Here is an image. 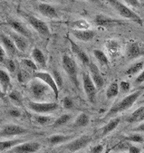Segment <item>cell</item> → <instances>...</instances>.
<instances>
[{"label":"cell","mask_w":144,"mask_h":153,"mask_svg":"<svg viewBox=\"0 0 144 153\" xmlns=\"http://www.w3.org/2000/svg\"><path fill=\"white\" fill-rule=\"evenodd\" d=\"M140 95H141V91H134V93L127 95L126 97L122 99L119 102L114 104L110 109V111L107 112V115L105 118H109V117H111L115 114H118L120 112L127 111L136 102V101L139 99V97Z\"/></svg>","instance_id":"6da1fadb"},{"label":"cell","mask_w":144,"mask_h":153,"mask_svg":"<svg viewBox=\"0 0 144 153\" xmlns=\"http://www.w3.org/2000/svg\"><path fill=\"white\" fill-rule=\"evenodd\" d=\"M109 3L111 5V7L116 10L120 16H122L124 18L130 19L133 22H135L136 24L142 25L143 22L141 17L136 14L133 10H131L130 7H128L125 4H123L122 1H117V0H111L109 1Z\"/></svg>","instance_id":"7a4b0ae2"},{"label":"cell","mask_w":144,"mask_h":153,"mask_svg":"<svg viewBox=\"0 0 144 153\" xmlns=\"http://www.w3.org/2000/svg\"><path fill=\"white\" fill-rule=\"evenodd\" d=\"M50 88L41 82L40 80H36L30 82L29 84V91L34 100H36L37 102H42V101H45V98L48 96Z\"/></svg>","instance_id":"3957f363"},{"label":"cell","mask_w":144,"mask_h":153,"mask_svg":"<svg viewBox=\"0 0 144 153\" xmlns=\"http://www.w3.org/2000/svg\"><path fill=\"white\" fill-rule=\"evenodd\" d=\"M62 65L67 75L70 77L71 81L73 83L78 87L79 82H78V68L75 61L69 55L64 54L62 58Z\"/></svg>","instance_id":"277c9868"},{"label":"cell","mask_w":144,"mask_h":153,"mask_svg":"<svg viewBox=\"0 0 144 153\" xmlns=\"http://www.w3.org/2000/svg\"><path fill=\"white\" fill-rule=\"evenodd\" d=\"M82 86H83L84 93L86 96H87L88 101L92 103H95L96 95H97V88L95 87L90 75L86 73L82 74Z\"/></svg>","instance_id":"5b68a950"},{"label":"cell","mask_w":144,"mask_h":153,"mask_svg":"<svg viewBox=\"0 0 144 153\" xmlns=\"http://www.w3.org/2000/svg\"><path fill=\"white\" fill-rule=\"evenodd\" d=\"M34 77L37 80H40L41 82H43L44 83H45L53 93L54 97L57 99L59 96V88L57 87L52 74L45 73V72H36L34 74Z\"/></svg>","instance_id":"8992f818"},{"label":"cell","mask_w":144,"mask_h":153,"mask_svg":"<svg viewBox=\"0 0 144 153\" xmlns=\"http://www.w3.org/2000/svg\"><path fill=\"white\" fill-rule=\"evenodd\" d=\"M28 108L36 113H48L52 112L58 108V104L56 102H29Z\"/></svg>","instance_id":"52a82bcc"},{"label":"cell","mask_w":144,"mask_h":153,"mask_svg":"<svg viewBox=\"0 0 144 153\" xmlns=\"http://www.w3.org/2000/svg\"><path fill=\"white\" fill-rule=\"evenodd\" d=\"M91 140H92V138L90 136L82 135V136L70 141L69 143H67L65 148L71 152H76V151H79L80 149L85 148L91 142Z\"/></svg>","instance_id":"ba28073f"},{"label":"cell","mask_w":144,"mask_h":153,"mask_svg":"<svg viewBox=\"0 0 144 153\" xmlns=\"http://www.w3.org/2000/svg\"><path fill=\"white\" fill-rule=\"evenodd\" d=\"M27 20L29 22V24L31 25V26L36 30V31L44 36H50V29H49V26L48 25L42 21L41 19L36 17V16H29L27 17Z\"/></svg>","instance_id":"9c48e42d"},{"label":"cell","mask_w":144,"mask_h":153,"mask_svg":"<svg viewBox=\"0 0 144 153\" xmlns=\"http://www.w3.org/2000/svg\"><path fill=\"white\" fill-rule=\"evenodd\" d=\"M88 67H89V71H90L89 75H90L92 81L94 82L95 87L97 89H101L104 85L105 81H104V78L102 77L98 66L95 64L90 62V64L88 65Z\"/></svg>","instance_id":"30bf717a"},{"label":"cell","mask_w":144,"mask_h":153,"mask_svg":"<svg viewBox=\"0 0 144 153\" xmlns=\"http://www.w3.org/2000/svg\"><path fill=\"white\" fill-rule=\"evenodd\" d=\"M41 148L40 143L36 141H28L19 144L13 148V152L15 153H35Z\"/></svg>","instance_id":"8fae6325"},{"label":"cell","mask_w":144,"mask_h":153,"mask_svg":"<svg viewBox=\"0 0 144 153\" xmlns=\"http://www.w3.org/2000/svg\"><path fill=\"white\" fill-rule=\"evenodd\" d=\"M28 131L25 128H23L18 125L15 124H9L6 125L0 131V136L1 137H11V136H16V135H22L26 133Z\"/></svg>","instance_id":"7c38bea8"},{"label":"cell","mask_w":144,"mask_h":153,"mask_svg":"<svg viewBox=\"0 0 144 153\" xmlns=\"http://www.w3.org/2000/svg\"><path fill=\"white\" fill-rule=\"evenodd\" d=\"M143 54H144V48L142 47V45L140 43L133 42L128 45L127 51H126V55H127L128 59L133 60V59L142 56Z\"/></svg>","instance_id":"4fadbf2b"},{"label":"cell","mask_w":144,"mask_h":153,"mask_svg":"<svg viewBox=\"0 0 144 153\" xmlns=\"http://www.w3.org/2000/svg\"><path fill=\"white\" fill-rule=\"evenodd\" d=\"M38 11L44 16L48 18H58V14H57L56 9L50 4L48 3H44L40 2L37 5Z\"/></svg>","instance_id":"5bb4252c"},{"label":"cell","mask_w":144,"mask_h":153,"mask_svg":"<svg viewBox=\"0 0 144 153\" xmlns=\"http://www.w3.org/2000/svg\"><path fill=\"white\" fill-rule=\"evenodd\" d=\"M72 34L73 36L77 38L80 41L82 42H89L93 40L96 35V33L94 30H72Z\"/></svg>","instance_id":"9a60e30c"},{"label":"cell","mask_w":144,"mask_h":153,"mask_svg":"<svg viewBox=\"0 0 144 153\" xmlns=\"http://www.w3.org/2000/svg\"><path fill=\"white\" fill-rule=\"evenodd\" d=\"M10 38L13 40L17 50H19L21 52H25L26 49L28 48V40L26 37H24L16 32H12L10 34Z\"/></svg>","instance_id":"2e32d148"},{"label":"cell","mask_w":144,"mask_h":153,"mask_svg":"<svg viewBox=\"0 0 144 153\" xmlns=\"http://www.w3.org/2000/svg\"><path fill=\"white\" fill-rule=\"evenodd\" d=\"M69 41H70V44H71V48H72L73 53L78 57V59L81 61L83 65H88L90 64V59H89L88 55L86 54V53L77 44H75L72 39L69 38Z\"/></svg>","instance_id":"e0dca14e"},{"label":"cell","mask_w":144,"mask_h":153,"mask_svg":"<svg viewBox=\"0 0 144 153\" xmlns=\"http://www.w3.org/2000/svg\"><path fill=\"white\" fill-rule=\"evenodd\" d=\"M0 41H1L4 46V49H6L9 55H15L17 53V48L16 47L13 40L9 36H6L5 34H1L0 35Z\"/></svg>","instance_id":"ac0fdd59"},{"label":"cell","mask_w":144,"mask_h":153,"mask_svg":"<svg viewBox=\"0 0 144 153\" xmlns=\"http://www.w3.org/2000/svg\"><path fill=\"white\" fill-rule=\"evenodd\" d=\"M94 22L97 25L99 26H102V27H110V26H113L114 25L120 24V21L117 19H113L111 17H108L106 16L103 15H98L95 16Z\"/></svg>","instance_id":"d6986e66"},{"label":"cell","mask_w":144,"mask_h":153,"mask_svg":"<svg viewBox=\"0 0 144 153\" xmlns=\"http://www.w3.org/2000/svg\"><path fill=\"white\" fill-rule=\"evenodd\" d=\"M8 24L16 33H17V34H19V35L26 37V38L30 37L29 31H28V30L26 29V27L22 23H20L18 21H16V20H10L8 22Z\"/></svg>","instance_id":"ffe728a7"},{"label":"cell","mask_w":144,"mask_h":153,"mask_svg":"<svg viewBox=\"0 0 144 153\" xmlns=\"http://www.w3.org/2000/svg\"><path fill=\"white\" fill-rule=\"evenodd\" d=\"M105 47L108 51V53L112 56V57H116L120 54L121 53V45L119 44L118 41L116 40H108L105 43Z\"/></svg>","instance_id":"44dd1931"},{"label":"cell","mask_w":144,"mask_h":153,"mask_svg":"<svg viewBox=\"0 0 144 153\" xmlns=\"http://www.w3.org/2000/svg\"><path fill=\"white\" fill-rule=\"evenodd\" d=\"M10 84H11V79L9 74L6 71L0 69V88H1L3 94L7 93Z\"/></svg>","instance_id":"7402d4cb"},{"label":"cell","mask_w":144,"mask_h":153,"mask_svg":"<svg viewBox=\"0 0 144 153\" xmlns=\"http://www.w3.org/2000/svg\"><path fill=\"white\" fill-rule=\"evenodd\" d=\"M121 122V118L117 117V118H114L112 120H111L108 123L102 128V134L101 136L102 137H104L106 136L107 134H109L110 132H111L112 131H114L115 129L117 128V126L120 124Z\"/></svg>","instance_id":"603a6c76"},{"label":"cell","mask_w":144,"mask_h":153,"mask_svg":"<svg viewBox=\"0 0 144 153\" xmlns=\"http://www.w3.org/2000/svg\"><path fill=\"white\" fill-rule=\"evenodd\" d=\"M32 57L35 60V62L42 67L46 65V59L44 53L39 48H34L32 51Z\"/></svg>","instance_id":"cb8c5ba5"},{"label":"cell","mask_w":144,"mask_h":153,"mask_svg":"<svg viewBox=\"0 0 144 153\" xmlns=\"http://www.w3.org/2000/svg\"><path fill=\"white\" fill-rule=\"evenodd\" d=\"M71 139H72V136L63 135V134H55V135L50 136L47 139V141L51 145H57V144H60V143H64L65 141H68Z\"/></svg>","instance_id":"d4e9b609"},{"label":"cell","mask_w":144,"mask_h":153,"mask_svg":"<svg viewBox=\"0 0 144 153\" xmlns=\"http://www.w3.org/2000/svg\"><path fill=\"white\" fill-rule=\"evenodd\" d=\"M21 142H23L22 140H9L0 141V152L5 151L8 149H13L16 146L19 145Z\"/></svg>","instance_id":"484cf974"},{"label":"cell","mask_w":144,"mask_h":153,"mask_svg":"<svg viewBox=\"0 0 144 153\" xmlns=\"http://www.w3.org/2000/svg\"><path fill=\"white\" fill-rule=\"evenodd\" d=\"M90 122V118L86 113H81L75 120L74 122V127L77 128H82V127H85L89 124Z\"/></svg>","instance_id":"4316f807"},{"label":"cell","mask_w":144,"mask_h":153,"mask_svg":"<svg viewBox=\"0 0 144 153\" xmlns=\"http://www.w3.org/2000/svg\"><path fill=\"white\" fill-rule=\"evenodd\" d=\"M144 67V63L142 61H139V62L134 63L133 65H131L126 71V74L127 75H133L136 74L138 73H140L143 70Z\"/></svg>","instance_id":"83f0119b"},{"label":"cell","mask_w":144,"mask_h":153,"mask_svg":"<svg viewBox=\"0 0 144 153\" xmlns=\"http://www.w3.org/2000/svg\"><path fill=\"white\" fill-rule=\"evenodd\" d=\"M119 84L117 82H111L106 91L107 99H112L119 94Z\"/></svg>","instance_id":"f1b7e54d"},{"label":"cell","mask_w":144,"mask_h":153,"mask_svg":"<svg viewBox=\"0 0 144 153\" xmlns=\"http://www.w3.org/2000/svg\"><path fill=\"white\" fill-rule=\"evenodd\" d=\"M94 55L95 56V58L97 59V61L101 65H109V59H108L107 55L104 53V52H102V50H99V49L94 50Z\"/></svg>","instance_id":"f546056e"},{"label":"cell","mask_w":144,"mask_h":153,"mask_svg":"<svg viewBox=\"0 0 144 153\" xmlns=\"http://www.w3.org/2000/svg\"><path fill=\"white\" fill-rule=\"evenodd\" d=\"M144 113V106H141L140 108H138L137 110H135L128 118H127V121L131 123V122H137L139 121V119L141 117V115Z\"/></svg>","instance_id":"4dcf8cb0"},{"label":"cell","mask_w":144,"mask_h":153,"mask_svg":"<svg viewBox=\"0 0 144 153\" xmlns=\"http://www.w3.org/2000/svg\"><path fill=\"white\" fill-rule=\"evenodd\" d=\"M72 27L74 28L73 30H88L90 25L84 19H79L72 23Z\"/></svg>","instance_id":"1f68e13d"},{"label":"cell","mask_w":144,"mask_h":153,"mask_svg":"<svg viewBox=\"0 0 144 153\" xmlns=\"http://www.w3.org/2000/svg\"><path fill=\"white\" fill-rule=\"evenodd\" d=\"M71 118H72L71 114H64V115L60 116L59 118H57L54 120L53 124V127L57 128V127H61V126L66 124L68 121H70Z\"/></svg>","instance_id":"d6a6232c"},{"label":"cell","mask_w":144,"mask_h":153,"mask_svg":"<svg viewBox=\"0 0 144 153\" xmlns=\"http://www.w3.org/2000/svg\"><path fill=\"white\" fill-rule=\"evenodd\" d=\"M124 140L131 141V142H135V143H142L144 141V138L140 133H133V134H131V135L125 137Z\"/></svg>","instance_id":"836d02e7"},{"label":"cell","mask_w":144,"mask_h":153,"mask_svg":"<svg viewBox=\"0 0 144 153\" xmlns=\"http://www.w3.org/2000/svg\"><path fill=\"white\" fill-rule=\"evenodd\" d=\"M35 120L40 125H45L48 124L49 122H51L53 119L50 116H46V115H36L35 116Z\"/></svg>","instance_id":"e575fe53"},{"label":"cell","mask_w":144,"mask_h":153,"mask_svg":"<svg viewBox=\"0 0 144 153\" xmlns=\"http://www.w3.org/2000/svg\"><path fill=\"white\" fill-rule=\"evenodd\" d=\"M52 76H53V80H54L57 87H58V88H62L64 82H63V78H62L61 74L58 71H57V70H53Z\"/></svg>","instance_id":"d590c367"},{"label":"cell","mask_w":144,"mask_h":153,"mask_svg":"<svg viewBox=\"0 0 144 153\" xmlns=\"http://www.w3.org/2000/svg\"><path fill=\"white\" fill-rule=\"evenodd\" d=\"M9 98H10V100H12L14 102H16L17 104L22 103V97L17 91H12L9 94Z\"/></svg>","instance_id":"8d00e7d4"},{"label":"cell","mask_w":144,"mask_h":153,"mask_svg":"<svg viewBox=\"0 0 144 153\" xmlns=\"http://www.w3.org/2000/svg\"><path fill=\"white\" fill-rule=\"evenodd\" d=\"M22 63L24 66H26L28 69L33 70V71H36L37 70V65L36 64H35V62H33L30 59H23Z\"/></svg>","instance_id":"74e56055"},{"label":"cell","mask_w":144,"mask_h":153,"mask_svg":"<svg viewBox=\"0 0 144 153\" xmlns=\"http://www.w3.org/2000/svg\"><path fill=\"white\" fill-rule=\"evenodd\" d=\"M4 65L10 73H14L16 71V64L12 59H6L4 61Z\"/></svg>","instance_id":"f35d334b"},{"label":"cell","mask_w":144,"mask_h":153,"mask_svg":"<svg viewBox=\"0 0 144 153\" xmlns=\"http://www.w3.org/2000/svg\"><path fill=\"white\" fill-rule=\"evenodd\" d=\"M17 78L20 82H24L27 81V79L29 78V74L24 70H21L17 74Z\"/></svg>","instance_id":"ab89813d"},{"label":"cell","mask_w":144,"mask_h":153,"mask_svg":"<svg viewBox=\"0 0 144 153\" xmlns=\"http://www.w3.org/2000/svg\"><path fill=\"white\" fill-rule=\"evenodd\" d=\"M119 90H121V91H122V93H128L131 90V83L126 81H122L119 84Z\"/></svg>","instance_id":"60d3db41"},{"label":"cell","mask_w":144,"mask_h":153,"mask_svg":"<svg viewBox=\"0 0 144 153\" xmlns=\"http://www.w3.org/2000/svg\"><path fill=\"white\" fill-rule=\"evenodd\" d=\"M63 106L67 109V110H70L73 107V102L71 98L69 97H65L64 100H63Z\"/></svg>","instance_id":"b9f144b4"},{"label":"cell","mask_w":144,"mask_h":153,"mask_svg":"<svg viewBox=\"0 0 144 153\" xmlns=\"http://www.w3.org/2000/svg\"><path fill=\"white\" fill-rule=\"evenodd\" d=\"M144 82V69L140 73V74L137 76V78L135 79V82H134V83L136 84V85H139V84H141V83H143Z\"/></svg>","instance_id":"7bdbcfd3"},{"label":"cell","mask_w":144,"mask_h":153,"mask_svg":"<svg viewBox=\"0 0 144 153\" xmlns=\"http://www.w3.org/2000/svg\"><path fill=\"white\" fill-rule=\"evenodd\" d=\"M8 114L13 118H18L21 116V111L17 109H11L8 111Z\"/></svg>","instance_id":"ee69618b"},{"label":"cell","mask_w":144,"mask_h":153,"mask_svg":"<svg viewBox=\"0 0 144 153\" xmlns=\"http://www.w3.org/2000/svg\"><path fill=\"white\" fill-rule=\"evenodd\" d=\"M102 150H103V146L101 145V144H99V145L94 146V147L92 149L91 153H102Z\"/></svg>","instance_id":"f6af8a7d"},{"label":"cell","mask_w":144,"mask_h":153,"mask_svg":"<svg viewBox=\"0 0 144 153\" xmlns=\"http://www.w3.org/2000/svg\"><path fill=\"white\" fill-rule=\"evenodd\" d=\"M129 153H140V149L134 145H130L128 148Z\"/></svg>","instance_id":"bcb514c9"},{"label":"cell","mask_w":144,"mask_h":153,"mask_svg":"<svg viewBox=\"0 0 144 153\" xmlns=\"http://www.w3.org/2000/svg\"><path fill=\"white\" fill-rule=\"evenodd\" d=\"M5 60H6V51L2 45H0V62L4 63Z\"/></svg>","instance_id":"7dc6e473"},{"label":"cell","mask_w":144,"mask_h":153,"mask_svg":"<svg viewBox=\"0 0 144 153\" xmlns=\"http://www.w3.org/2000/svg\"><path fill=\"white\" fill-rule=\"evenodd\" d=\"M125 3L131 7H140V2L138 0H127V1H125Z\"/></svg>","instance_id":"c3c4849f"},{"label":"cell","mask_w":144,"mask_h":153,"mask_svg":"<svg viewBox=\"0 0 144 153\" xmlns=\"http://www.w3.org/2000/svg\"><path fill=\"white\" fill-rule=\"evenodd\" d=\"M133 131H137V132H144V122H143V123H141V124H140L138 127L134 128Z\"/></svg>","instance_id":"681fc988"},{"label":"cell","mask_w":144,"mask_h":153,"mask_svg":"<svg viewBox=\"0 0 144 153\" xmlns=\"http://www.w3.org/2000/svg\"><path fill=\"white\" fill-rule=\"evenodd\" d=\"M142 120H144V113H143V114L141 115V117L139 119V121H142Z\"/></svg>","instance_id":"f907efd6"},{"label":"cell","mask_w":144,"mask_h":153,"mask_svg":"<svg viewBox=\"0 0 144 153\" xmlns=\"http://www.w3.org/2000/svg\"><path fill=\"white\" fill-rule=\"evenodd\" d=\"M2 95H3V91H2L1 88H0V97H2Z\"/></svg>","instance_id":"816d5d0a"}]
</instances>
